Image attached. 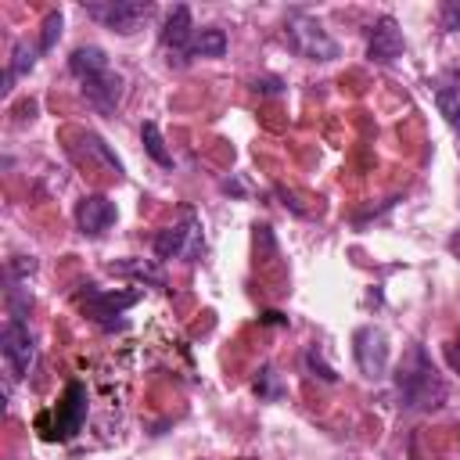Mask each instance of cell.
<instances>
[{
	"label": "cell",
	"mask_w": 460,
	"mask_h": 460,
	"mask_svg": "<svg viewBox=\"0 0 460 460\" xmlns=\"http://www.w3.org/2000/svg\"><path fill=\"white\" fill-rule=\"evenodd\" d=\"M395 392L406 410H438L446 402V381L424 345H410L402 352L395 367Z\"/></svg>",
	"instance_id": "obj_1"
},
{
	"label": "cell",
	"mask_w": 460,
	"mask_h": 460,
	"mask_svg": "<svg viewBox=\"0 0 460 460\" xmlns=\"http://www.w3.org/2000/svg\"><path fill=\"white\" fill-rule=\"evenodd\" d=\"M68 68H72V75L83 83V93H86V101H90L97 111H115V108H119L126 79L111 68L108 54H104L101 47H75L72 58H68Z\"/></svg>",
	"instance_id": "obj_2"
},
{
	"label": "cell",
	"mask_w": 460,
	"mask_h": 460,
	"mask_svg": "<svg viewBox=\"0 0 460 460\" xmlns=\"http://www.w3.org/2000/svg\"><path fill=\"white\" fill-rule=\"evenodd\" d=\"M284 40L305 61H334L341 54V47L331 40V32L320 25V18H313L305 11H291L284 18Z\"/></svg>",
	"instance_id": "obj_3"
},
{
	"label": "cell",
	"mask_w": 460,
	"mask_h": 460,
	"mask_svg": "<svg viewBox=\"0 0 460 460\" xmlns=\"http://www.w3.org/2000/svg\"><path fill=\"white\" fill-rule=\"evenodd\" d=\"M205 241H201V219L194 208H183L180 219L165 230H158L155 237V255L158 259H183V262H198Z\"/></svg>",
	"instance_id": "obj_4"
},
{
	"label": "cell",
	"mask_w": 460,
	"mask_h": 460,
	"mask_svg": "<svg viewBox=\"0 0 460 460\" xmlns=\"http://www.w3.org/2000/svg\"><path fill=\"white\" fill-rule=\"evenodd\" d=\"M83 11L93 22H101L104 29H111L119 36H129L151 18L155 4H147V0H101V4H83Z\"/></svg>",
	"instance_id": "obj_5"
},
{
	"label": "cell",
	"mask_w": 460,
	"mask_h": 460,
	"mask_svg": "<svg viewBox=\"0 0 460 460\" xmlns=\"http://www.w3.org/2000/svg\"><path fill=\"white\" fill-rule=\"evenodd\" d=\"M194 25H190V7L187 4H176L172 11H169V18H165V25H162V36H158V43H162V50H165V61L172 65V68H183L187 61H190V40H194Z\"/></svg>",
	"instance_id": "obj_6"
},
{
	"label": "cell",
	"mask_w": 460,
	"mask_h": 460,
	"mask_svg": "<svg viewBox=\"0 0 460 460\" xmlns=\"http://www.w3.org/2000/svg\"><path fill=\"white\" fill-rule=\"evenodd\" d=\"M0 352H4V363H7L11 377H25L29 374V367L36 359V341H32L29 327L18 316H7V323L0 331Z\"/></svg>",
	"instance_id": "obj_7"
},
{
	"label": "cell",
	"mask_w": 460,
	"mask_h": 460,
	"mask_svg": "<svg viewBox=\"0 0 460 460\" xmlns=\"http://www.w3.org/2000/svg\"><path fill=\"white\" fill-rule=\"evenodd\" d=\"M352 356H356V367L363 370V377H385L388 370V334L374 323L359 327L352 334Z\"/></svg>",
	"instance_id": "obj_8"
},
{
	"label": "cell",
	"mask_w": 460,
	"mask_h": 460,
	"mask_svg": "<svg viewBox=\"0 0 460 460\" xmlns=\"http://www.w3.org/2000/svg\"><path fill=\"white\" fill-rule=\"evenodd\" d=\"M402 50H406V40H402L399 22H395L392 14H381V18L370 25V32H367V61H374V65H392V61L402 58Z\"/></svg>",
	"instance_id": "obj_9"
},
{
	"label": "cell",
	"mask_w": 460,
	"mask_h": 460,
	"mask_svg": "<svg viewBox=\"0 0 460 460\" xmlns=\"http://www.w3.org/2000/svg\"><path fill=\"white\" fill-rule=\"evenodd\" d=\"M115 201L108 194H83L75 201V226L83 237H101L115 223Z\"/></svg>",
	"instance_id": "obj_10"
},
{
	"label": "cell",
	"mask_w": 460,
	"mask_h": 460,
	"mask_svg": "<svg viewBox=\"0 0 460 460\" xmlns=\"http://www.w3.org/2000/svg\"><path fill=\"white\" fill-rule=\"evenodd\" d=\"M83 420H86V388H83V381H68L65 402H61V410L54 417L50 438H72L83 428Z\"/></svg>",
	"instance_id": "obj_11"
},
{
	"label": "cell",
	"mask_w": 460,
	"mask_h": 460,
	"mask_svg": "<svg viewBox=\"0 0 460 460\" xmlns=\"http://www.w3.org/2000/svg\"><path fill=\"white\" fill-rule=\"evenodd\" d=\"M137 298H140V291H97V288H90L83 295V309H86V316L104 323L108 316H119L122 309H129Z\"/></svg>",
	"instance_id": "obj_12"
},
{
	"label": "cell",
	"mask_w": 460,
	"mask_h": 460,
	"mask_svg": "<svg viewBox=\"0 0 460 460\" xmlns=\"http://www.w3.org/2000/svg\"><path fill=\"white\" fill-rule=\"evenodd\" d=\"M226 54V32L219 25H205L190 40V58H223Z\"/></svg>",
	"instance_id": "obj_13"
},
{
	"label": "cell",
	"mask_w": 460,
	"mask_h": 460,
	"mask_svg": "<svg viewBox=\"0 0 460 460\" xmlns=\"http://www.w3.org/2000/svg\"><path fill=\"white\" fill-rule=\"evenodd\" d=\"M108 270H111V273H122V277H137V280H144V284H155V288H165V273H162L155 262L122 259V262H111Z\"/></svg>",
	"instance_id": "obj_14"
},
{
	"label": "cell",
	"mask_w": 460,
	"mask_h": 460,
	"mask_svg": "<svg viewBox=\"0 0 460 460\" xmlns=\"http://www.w3.org/2000/svg\"><path fill=\"white\" fill-rule=\"evenodd\" d=\"M32 65H36V50H32L25 40H18V43H14V50H11V65H7V75H4V93H11L14 79H18V75H25Z\"/></svg>",
	"instance_id": "obj_15"
},
{
	"label": "cell",
	"mask_w": 460,
	"mask_h": 460,
	"mask_svg": "<svg viewBox=\"0 0 460 460\" xmlns=\"http://www.w3.org/2000/svg\"><path fill=\"white\" fill-rule=\"evenodd\" d=\"M140 140H144V151H147L162 169H172V155H169V147H165V140H162V129H158L155 122H144V126H140Z\"/></svg>",
	"instance_id": "obj_16"
},
{
	"label": "cell",
	"mask_w": 460,
	"mask_h": 460,
	"mask_svg": "<svg viewBox=\"0 0 460 460\" xmlns=\"http://www.w3.org/2000/svg\"><path fill=\"white\" fill-rule=\"evenodd\" d=\"M435 104H438V115L460 133V93L449 90V86H438V90H435Z\"/></svg>",
	"instance_id": "obj_17"
},
{
	"label": "cell",
	"mask_w": 460,
	"mask_h": 460,
	"mask_svg": "<svg viewBox=\"0 0 460 460\" xmlns=\"http://www.w3.org/2000/svg\"><path fill=\"white\" fill-rule=\"evenodd\" d=\"M61 25H65L61 11H50V14L43 18V32H40V43H36V50H50V47L58 43V36H61Z\"/></svg>",
	"instance_id": "obj_18"
},
{
	"label": "cell",
	"mask_w": 460,
	"mask_h": 460,
	"mask_svg": "<svg viewBox=\"0 0 460 460\" xmlns=\"http://www.w3.org/2000/svg\"><path fill=\"white\" fill-rule=\"evenodd\" d=\"M86 147H93V151H97V155H101V158L108 162V169H111L115 176H122V162H119V158H115V155L108 151V144H104V140H101L97 133H86Z\"/></svg>",
	"instance_id": "obj_19"
},
{
	"label": "cell",
	"mask_w": 460,
	"mask_h": 460,
	"mask_svg": "<svg viewBox=\"0 0 460 460\" xmlns=\"http://www.w3.org/2000/svg\"><path fill=\"white\" fill-rule=\"evenodd\" d=\"M438 14H442V25H446L449 32H453V29H460V0H446Z\"/></svg>",
	"instance_id": "obj_20"
},
{
	"label": "cell",
	"mask_w": 460,
	"mask_h": 460,
	"mask_svg": "<svg viewBox=\"0 0 460 460\" xmlns=\"http://www.w3.org/2000/svg\"><path fill=\"white\" fill-rule=\"evenodd\" d=\"M36 270V262L32 259H25V255H18V259H11V266H7V273H11V280H18V277H29Z\"/></svg>",
	"instance_id": "obj_21"
},
{
	"label": "cell",
	"mask_w": 460,
	"mask_h": 460,
	"mask_svg": "<svg viewBox=\"0 0 460 460\" xmlns=\"http://www.w3.org/2000/svg\"><path fill=\"white\" fill-rule=\"evenodd\" d=\"M305 367H309V370H316V367H320V377H323V381H334V377H338V374H334L327 363H316V352H313V349L305 352Z\"/></svg>",
	"instance_id": "obj_22"
},
{
	"label": "cell",
	"mask_w": 460,
	"mask_h": 460,
	"mask_svg": "<svg viewBox=\"0 0 460 460\" xmlns=\"http://www.w3.org/2000/svg\"><path fill=\"white\" fill-rule=\"evenodd\" d=\"M252 90H255V93H277V90H280V79H255Z\"/></svg>",
	"instance_id": "obj_23"
},
{
	"label": "cell",
	"mask_w": 460,
	"mask_h": 460,
	"mask_svg": "<svg viewBox=\"0 0 460 460\" xmlns=\"http://www.w3.org/2000/svg\"><path fill=\"white\" fill-rule=\"evenodd\" d=\"M446 359H449V367L460 374V341H449V345H446Z\"/></svg>",
	"instance_id": "obj_24"
}]
</instances>
